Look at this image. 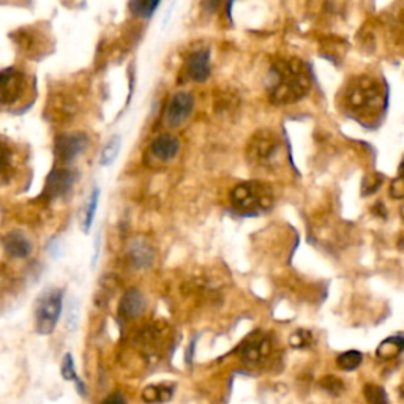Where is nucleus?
<instances>
[{
	"label": "nucleus",
	"mask_w": 404,
	"mask_h": 404,
	"mask_svg": "<svg viewBox=\"0 0 404 404\" xmlns=\"http://www.w3.org/2000/svg\"><path fill=\"white\" fill-rule=\"evenodd\" d=\"M388 195L392 200H404V174L392 180L388 187Z\"/></svg>",
	"instance_id": "obj_27"
},
{
	"label": "nucleus",
	"mask_w": 404,
	"mask_h": 404,
	"mask_svg": "<svg viewBox=\"0 0 404 404\" xmlns=\"http://www.w3.org/2000/svg\"><path fill=\"white\" fill-rule=\"evenodd\" d=\"M195 108V97L188 92H177L166 109V124L171 129H179L190 119Z\"/></svg>",
	"instance_id": "obj_8"
},
{
	"label": "nucleus",
	"mask_w": 404,
	"mask_h": 404,
	"mask_svg": "<svg viewBox=\"0 0 404 404\" xmlns=\"http://www.w3.org/2000/svg\"><path fill=\"white\" fill-rule=\"evenodd\" d=\"M102 404H126V400L120 392H114L109 396H106V398L102 401Z\"/></svg>",
	"instance_id": "obj_28"
},
{
	"label": "nucleus",
	"mask_w": 404,
	"mask_h": 404,
	"mask_svg": "<svg viewBox=\"0 0 404 404\" xmlns=\"http://www.w3.org/2000/svg\"><path fill=\"white\" fill-rule=\"evenodd\" d=\"M272 352L271 338L264 335H256L246 339L244 346L240 347V359L248 365H259L264 361Z\"/></svg>",
	"instance_id": "obj_11"
},
{
	"label": "nucleus",
	"mask_w": 404,
	"mask_h": 404,
	"mask_svg": "<svg viewBox=\"0 0 404 404\" xmlns=\"http://www.w3.org/2000/svg\"><path fill=\"white\" fill-rule=\"evenodd\" d=\"M381 185H382L381 174L366 175L365 179H364V183H361V195H364V196L373 195V193H376V191L379 190Z\"/></svg>",
	"instance_id": "obj_24"
},
{
	"label": "nucleus",
	"mask_w": 404,
	"mask_h": 404,
	"mask_svg": "<svg viewBox=\"0 0 404 404\" xmlns=\"http://www.w3.org/2000/svg\"><path fill=\"white\" fill-rule=\"evenodd\" d=\"M400 215H401V218H403V222H404V204L401 205V209H400Z\"/></svg>",
	"instance_id": "obj_30"
},
{
	"label": "nucleus",
	"mask_w": 404,
	"mask_h": 404,
	"mask_svg": "<svg viewBox=\"0 0 404 404\" xmlns=\"http://www.w3.org/2000/svg\"><path fill=\"white\" fill-rule=\"evenodd\" d=\"M364 395L368 404H390L386 388H382L378 384H366L364 388Z\"/></svg>",
	"instance_id": "obj_19"
},
{
	"label": "nucleus",
	"mask_w": 404,
	"mask_h": 404,
	"mask_svg": "<svg viewBox=\"0 0 404 404\" xmlns=\"http://www.w3.org/2000/svg\"><path fill=\"white\" fill-rule=\"evenodd\" d=\"M26 153L11 139L0 136V188L10 187L24 173Z\"/></svg>",
	"instance_id": "obj_5"
},
{
	"label": "nucleus",
	"mask_w": 404,
	"mask_h": 404,
	"mask_svg": "<svg viewBox=\"0 0 404 404\" xmlns=\"http://www.w3.org/2000/svg\"><path fill=\"white\" fill-rule=\"evenodd\" d=\"M4 245H5V251L9 253L11 258L23 259V258L29 256V254L32 253L31 240L19 231L10 232L9 236L4 239Z\"/></svg>",
	"instance_id": "obj_14"
},
{
	"label": "nucleus",
	"mask_w": 404,
	"mask_h": 404,
	"mask_svg": "<svg viewBox=\"0 0 404 404\" xmlns=\"http://www.w3.org/2000/svg\"><path fill=\"white\" fill-rule=\"evenodd\" d=\"M63 307L62 289H49L41 294L35 308V329L38 335H51L58 325Z\"/></svg>",
	"instance_id": "obj_4"
},
{
	"label": "nucleus",
	"mask_w": 404,
	"mask_h": 404,
	"mask_svg": "<svg viewBox=\"0 0 404 404\" xmlns=\"http://www.w3.org/2000/svg\"><path fill=\"white\" fill-rule=\"evenodd\" d=\"M346 104L356 112L371 114L384 106V94L378 81L373 77L359 76L346 89Z\"/></svg>",
	"instance_id": "obj_3"
},
{
	"label": "nucleus",
	"mask_w": 404,
	"mask_h": 404,
	"mask_svg": "<svg viewBox=\"0 0 404 404\" xmlns=\"http://www.w3.org/2000/svg\"><path fill=\"white\" fill-rule=\"evenodd\" d=\"M271 102L275 104H293L307 97L311 81L307 68L299 59H285L272 65L268 75Z\"/></svg>",
	"instance_id": "obj_1"
},
{
	"label": "nucleus",
	"mask_w": 404,
	"mask_h": 404,
	"mask_svg": "<svg viewBox=\"0 0 404 404\" xmlns=\"http://www.w3.org/2000/svg\"><path fill=\"white\" fill-rule=\"evenodd\" d=\"M60 374L62 378L65 381H76L77 374H76V368H75V360L72 354H65V357L62 360V366H60Z\"/></svg>",
	"instance_id": "obj_25"
},
{
	"label": "nucleus",
	"mask_w": 404,
	"mask_h": 404,
	"mask_svg": "<svg viewBox=\"0 0 404 404\" xmlns=\"http://www.w3.org/2000/svg\"><path fill=\"white\" fill-rule=\"evenodd\" d=\"M146 310V299L138 289H130L120 302V315L124 317H138Z\"/></svg>",
	"instance_id": "obj_15"
},
{
	"label": "nucleus",
	"mask_w": 404,
	"mask_h": 404,
	"mask_svg": "<svg viewBox=\"0 0 404 404\" xmlns=\"http://www.w3.org/2000/svg\"><path fill=\"white\" fill-rule=\"evenodd\" d=\"M403 351H404V337H390L379 344L376 354H378L379 359L390 360L398 357Z\"/></svg>",
	"instance_id": "obj_16"
},
{
	"label": "nucleus",
	"mask_w": 404,
	"mask_h": 404,
	"mask_svg": "<svg viewBox=\"0 0 404 404\" xmlns=\"http://www.w3.org/2000/svg\"><path fill=\"white\" fill-rule=\"evenodd\" d=\"M400 19H401V23L404 24V10L401 11V15H400Z\"/></svg>",
	"instance_id": "obj_32"
},
{
	"label": "nucleus",
	"mask_w": 404,
	"mask_h": 404,
	"mask_svg": "<svg viewBox=\"0 0 404 404\" xmlns=\"http://www.w3.org/2000/svg\"><path fill=\"white\" fill-rule=\"evenodd\" d=\"M281 151L280 139L276 134L271 130H259L256 134L250 139L246 146V158L250 160L251 165L256 166H266L271 165Z\"/></svg>",
	"instance_id": "obj_7"
},
{
	"label": "nucleus",
	"mask_w": 404,
	"mask_h": 404,
	"mask_svg": "<svg viewBox=\"0 0 404 404\" xmlns=\"http://www.w3.org/2000/svg\"><path fill=\"white\" fill-rule=\"evenodd\" d=\"M160 6V2L157 0H136V2L130 4V10L133 11V15H136L139 18H151L155 10Z\"/></svg>",
	"instance_id": "obj_20"
},
{
	"label": "nucleus",
	"mask_w": 404,
	"mask_h": 404,
	"mask_svg": "<svg viewBox=\"0 0 404 404\" xmlns=\"http://www.w3.org/2000/svg\"><path fill=\"white\" fill-rule=\"evenodd\" d=\"M120 146H122V141H120L119 136L109 139V143L104 146L100 157V163L103 166H109L111 163L117 158V155L120 152Z\"/></svg>",
	"instance_id": "obj_21"
},
{
	"label": "nucleus",
	"mask_w": 404,
	"mask_h": 404,
	"mask_svg": "<svg viewBox=\"0 0 404 404\" xmlns=\"http://www.w3.org/2000/svg\"><path fill=\"white\" fill-rule=\"evenodd\" d=\"M89 146V138L84 133L63 134L55 143V155L62 163H70L86 151Z\"/></svg>",
	"instance_id": "obj_10"
},
{
	"label": "nucleus",
	"mask_w": 404,
	"mask_h": 404,
	"mask_svg": "<svg viewBox=\"0 0 404 404\" xmlns=\"http://www.w3.org/2000/svg\"><path fill=\"white\" fill-rule=\"evenodd\" d=\"M180 151V143L175 136L171 134H163L157 138L151 146V152L157 160L160 161H171L177 157Z\"/></svg>",
	"instance_id": "obj_13"
},
{
	"label": "nucleus",
	"mask_w": 404,
	"mask_h": 404,
	"mask_svg": "<svg viewBox=\"0 0 404 404\" xmlns=\"http://www.w3.org/2000/svg\"><path fill=\"white\" fill-rule=\"evenodd\" d=\"M75 179H76V174H75V171H72V169L55 168L54 171L48 177L43 196L46 197L48 201H53V200H58V197H62L63 195H67L68 191L72 190Z\"/></svg>",
	"instance_id": "obj_9"
},
{
	"label": "nucleus",
	"mask_w": 404,
	"mask_h": 404,
	"mask_svg": "<svg viewBox=\"0 0 404 404\" xmlns=\"http://www.w3.org/2000/svg\"><path fill=\"white\" fill-rule=\"evenodd\" d=\"M174 388L168 386H148L144 388L143 398L147 403H163L173 398Z\"/></svg>",
	"instance_id": "obj_17"
},
{
	"label": "nucleus",
	"mask_w": 404,
	"mask_h": 404,
	"mask_svg": "<svg viewBox=\"0 0 404 404\" xmlns=\"http://www.w3.org/2000/svg\"><path fill=\"white\" fill-rule=\"evenodd\" d=\"M289 343L295 349H302V347H307L311 343V333L307 330H297L289 338Z\"/></svg>",
	"instance_id": "obj_26"
},
{
	"label": "nucleus",
	"mask_w": 404,
	"mask_h": 404,
	"mask_svg": "<svg viewBox=\"0 0 404 404\" xmlns=\"http://www.w3.org/2000/svg\"><path fill=\"white\" fill-rule=\"evenodd\" d=\"M319 384H321V387L325 390V392L330 393L332 396H339L344 392L343 381L338 379L337 376H325Z\"/></svg>",
	"instance_id": "obj_23"
},
{
	"label": "nucleus",
	"mask_w": 404,
	"mask_h": 404,
	"mask_svg": "<svg viewBox=\"0 0 404 404\" xmlns=\"http://www.w3.org/2000/svg\"><path fill=\"white\" fill-rule=\"evenodd\" d=\"M75 384H76V390H77V393H80L81 396H86V384H84V382L77 378L76 381H75Z\"/></svg>",
	"instance_id": "obj_29"
},
{
	"label": "nucleus",
	"mask_w": 404,
	"mask_h": 404,
	"mask_svg": "<svg viewBox=\"0 0 404 404\" xmlns=\"http://www.w3.org/2000/svg\"><path fill=\"white\" fill-rule=\"evenodd\" d=\"M364 356L359 351H346L337 357V365L344 371H354L361 365Z\"/></svg>",
	"instance_id": "obj_18"
},
{
	"label": "nucleus",
	"mask_w": 404,
	"mask_h": 404,
	"mask_svg": "<svg viewBox=\"0 0 404 404\" xmlns=\"http://www.w3.org/2000/svg\"><path fill=\"white\" fill-rule=\"evenodd\" d=\"M400 393H401V396L404 398V384L400 387Z\"/></svg>",
	"instance_id": "obj_31"
},
{
	"label": "nucleus",
	"mask_w": 404,
	"mask_h": 404,
	"mask_svg": "<svg viewBox=\"0 0 404 404\" xmlns=\"http://www.w3.org/2000/svg\"><path fill=\"white\" fill-rule=\"evenodd\" d=\"M231 202L242 210H267L272 207L273 197L266 185L259 182H244L232 188Z\"/></svg>",
	"instance_id": "obj_6"
},
{
	"label": "nucleus",
	"mask_w": 404,
	"mask_h": 404,
	"mask_svg": "<svg viewBox=\"0 0 404 404\" xmlns=\"http://www.w3.org/2000/svg\"><path fill=\"white\" fill-rule=\"evenodd\" d=\"M98 200H100V190L95 188L94 193L89 197V202H87V209H86V217H84V231H89L92 223H94V218L97 214V209H98Z\"/></svg>",
	"instance_id": "obj_22"
},
{
	"label": "nucleus",
	"mask_w": 404,
	"mask_h": 404,
	"mask_svg": "<svg viewBox=\"0 0 404 404\" xmlns=\"http://www.w3.org/2000/svg\"><path fill=\"white\" fill-rule=\"evenodd\" d=\"M210 51L209 49H201V51L193 53L187 60V75L191 81L204 82L210 76Z\"/></svg>",
	"instance_id": "obj_12"
},
{
	"label": "nucleus",
	"mask_w": 404,
	"mask_h": 404,
	"mask_svg": "<svg viewBox=\"0 0 404 404\" xmlns=\"http://www.w3.org/2000/svg\"><path fill=\"white\" fill-rule=\"evenodd\" d=\"M35 81L24 70L10 67L0 72V111L19 112L33 103Z\"/></svg>",
	"instance_id": "obj_2"
}]
</instances>
